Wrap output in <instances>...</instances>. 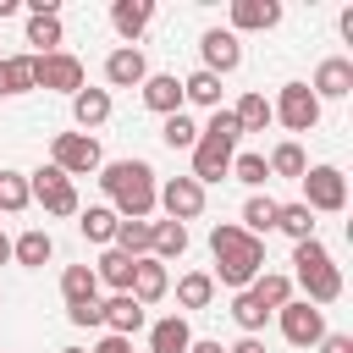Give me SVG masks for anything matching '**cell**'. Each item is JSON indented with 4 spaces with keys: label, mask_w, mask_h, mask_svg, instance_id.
I'll list each match as a JSON object with an SVG mask.
<instances>
[{
    "label": "cell",
    "mask_w": 353,
    "mask_h": 353,
    "mask_svg": "<svg viewBox=\"0 0 353 353\" xmlns=\"http://www.w3.org/2000/svg\"><path fill=\"white\" fill-rule=\"evenodd\" d=\"M99 188L110 199V210L121 221H149L154 215V193H160V176L149 160H110L99 165Z\"/></svg>",
    "instance_id": "6da1fadb"
},
{
    "label": "cell",
    "mask_w": 353,
    "mask_h": 353,
    "mask_svg": "<svg viewBox=\"0 0 353 353\" xmlns=\"http://www.w3.org/2000/svg\"><path fill=\"white\" fill-rule=\"evenodd\" d=\"M237 138H243V132H237V116H232L226 105H221V110H210V121L199 127V143L188 149V154H193V171H188V176H193L199 188H210V182L232 176V154H237Z\"/></svg>",
    "instance_id": "7a4b0ae2"
},
{
    "label": "cell",
    "mask_w": 353,
    "mask_h": 353,
    "mask_svg": "<svg viewBox=\"0 0 353 353\" xmlns=\"http://www.w3.org/2000/svg\"><path fill=\"white\" fill-rule=\"evenodd\" d=\"M298 182H303V199L298 204H309L314 215H342L347 210V176L336 165H309Z\"/></svg>",
    "instance_id": "3957f363"
},
{
    "label": "cell",
    "mask_w": 353,
    "mask_h": 353,
    "mask_svg": "<svg viewBox=\"0 0 353 353\" xmlns=\"http://www.w3.org/2000/svg\"><path fill=\"white\" fill-rule=\"evenodd\" d=\"M259 270H265V243L259 237H243L232 254H221L215 259V287H232V292H243V287H254L259 281Z\"/></svg>",
    "instance_id": "277c9868"
},
{
    "label": "cell",
    "mask_w": 353,
    "mask_h": 353,
    "mask_svg": "<svg viewBox=\"0 0 353 353\" xmlns=\"http://www.w3.org/2000/svg\"><path fill=\"white\" fill-rule=\"evenodd\" d=\"M270 116H276L287 132H314V121H320V99L309 94V83H281L276 99H270Z\"/></svg>",
    "instance_id": "5b68a950"
},
{
    "label": "cell",
    "mask_w": 353,
    "mask_h": 353,
    "mask_svg": "<svg viewBox=\"0 0 353 353\" xmlns=\"http://www.w3.org/2000/svg\"><path fill=\"white\" fill-rule=\"evenodd\" d=\"M50 165L66 171V176H88V171H99V165H105L99 138H88V132H55V143H50Z\"/></svg>",
    "instance_id": "8992f818"
},
{
    "label": "cell",
    "mask_w": 353,
    "mask_h": 353,
    "mask_svg": "<svg viewBox=\"0 0 353 353\" xmlns=\"http://www.w3.org/2000/svg\"><path fill=\"white\" fill-rule=\"evenodd\" d=\"M28 193H33V204H44V215H77V210H83V204H77L72 176H66V171H55V165L28 171Z\"/></svg>",
    "instance_id": "52a82bcc"
},
{
    "label": "cell",
    "mask_w": 353,
    "mask_h": 353,
    "mask_svg": "<svg viewBox=\"0 0 353 353\" xmlns=\"http://www.w3.org/2000/svg\"><path fill=\"white\" fill-rule=\"evenodd\" d=\"M33 88H50V94H77L83 88V61L72 50H55V55H33Z\"/></svg>",
    "instance_id": "ba28073f"
},
{
    "label": "cell",
    "mask_w": 353,
    "mask_h": 353,
    "mask_svg": "<svg viewBox=\"0 0 353 353\" xmlns=\"http://www.w3.org/2000/svg\"><path fill=\"white\" fill-rule=\"evenodd\" d=\"M276 325H281V336H287L292 347H320V336H325V309L292 298V303L276 309Z\"/></svg>",
    "instance_id": "9c48e42d"
},
{
    "label": "cell",
    "mask_w": 353,
    "mask_h": 353,
    "mask_svg": "<svg viewBox=\"0 0 353 353\" xmlns=\"http://www.w3.org/2000/svg\"><path fill=\"white\" fill-rule=\"evenodd\" d=\"M154 210H165V221H199L204 215V188L193 176H165L160 193H154Z\"/></svg>",
    "instance_id": "30bf717a"
},
{
    "label": "cell",
    "mask_w": 353,
    "mask_h": 353,
    "mask_svg": "<svg viewBox=\"0 0 353 353\" xmlns=\"http://www.w3.org/2000/svg\"><path fill=\"white\" fill-rule=\"evenodd\" d=\"M199 61H204V72L226 77V72L243 66V39H237L232 28H210V33L199 39Z\"/></svg>",
    "instance_id": "8fae6325"
},
{
    "label": "cell",
    "mask_w": 353,
    "mask_h": 353,
    "mask_svg": "<svg viewBox=\"0 0 353 353\" xmlns=\"http://www.w3.org/2000/svg\"><path fill=\"white\" fill-rule=\"evenodd\" d=\"M99 309H105V325H110V336H138L143 325H149V309L132 298V292H110V298H99Z\"/></svg>",
    "instance_id": "7c38bea8"
},
{
    "label": "cell",
    "mask_w": 353,
    "mask_h": 353,
    "mask_svg": "<svg viewBox=\"0 0 353 353\" xmlns=\"http://www.w3.org/2000/svg\"><path fill=\"white\" fill-rule=\"evenodd\" d=\"M143 77H149V61H143L138 44H116V50L105 55V83H110V88H138Z\"/></svg>",
    "instance_id": "4fadbf2b"
},
{
    "label": "cell",
    "mask_w": 353,
    "mask_h": 353,
    "mask_svg": "<svg viewBox=\"0 0 353 353\" xmlns=\"http://www.w3.org/2000/svg\"><path fill=\"white\" fill-rule=\"evenodd\" d=\"M309 94H314V99H347V94H353V61H347V55H325V61L314 66Z\"/></svg>",
    "instance_id": "5bb4252c"
},
{
    "label": "cell",
    "mask_w": 353,
    "mask_h": 353,
    "mask_svg": "<svg viewBox=\"0 0 353 353\" xmlns=\"http://www.w3.org/2000/svg\"><path fill=\"white\" fill-rule=\"evenodd\" d=\"M281 22V0H232V33H270Z\"/></svg>",
    "instance_id": "9a60e30c"
},
{
    "label": "cell",
    "mask_w": 353,
    "mask_h": 353,
    "mask_svg": "<svg viewBox=\"0 0 353 353\" xmlns=\"http://www.w3.org/2000/svg\"><path fill=\"white\" fill-rule=\"evenodd\" d=\"M138 94H143V105H149L154 116H176V110H182V77H176V72H149V77L138 83Z\"/></svg>",
    "instance_id": "2e32d148"
},
{
    "label": "cell",
    "mask_w": 353,
    "mask_h": 353,
    "mask_svg": "<svg viewBox=\"0 0 353 353\" xmlns=\"http://www.w3.org/2000/svg\"><path fill=\"white\" fill-rule=\"evenodd\" d=\"M127 292L149 309V303H160V298L171 292V270H165L160 259H149V254H143V259H132V287H127Z\"/></svg>",
    "instance_id": "e0dca14e"
},
{
    "label": "cell",
    "mask_w": 353,
    "mask_h": 353,
    "mask_svg": "<svg viewBox=\"0 0 353 353\" xmlns=\"http://www.w3.org/2000/svg\"><path fill=\"white\" fill-rule=\"evenodd\" d=\"M298 287H303V303L325 309V303L342 298V270H336L331 259H325V265H309V270H298Z\"/></svg>",
    "instance_id": "ac0fdd59"
},
{
    "label": "cell",
    "mask_w": 353,
    "mask_h": 353,
    "mask_svg": "<svg viewBox=\"0 0 353 353\" xmlns=\"http://www.w3.org/2000/svg\"><path fill=\"white\" fill-rule=\"evenodd\" d=\"M72 121H77V132H88L94 138V127H105L110 121V88H77L72 94Z\"/></svg>",
    "instance_id": "d6986e66"
},
{
    "label": "cell",
    "mask_w": 353,
    "mask_h": 353,
    "mask_svg": "<svg viewBox=\"0 0 353 353\" xmlns=\"http://www.w3.org/2000/svg\"><path fill=\"white\" fill-rule=\"evenodd\" d=\"M193 347V325L188 314H160L149 325V353H188Z\"/></svg>",
    "instance_id": "ffe728a7"
},
{
    "label": "cell",
    "mask_w": 353,
    "mask_h": 353,
    "mask_svg": "<svg viewBox=\"0 0 353 353\" xmlns=\"http://www.w3.org/2000/svg\"><path fill=\"white\" fill-rule=\"evenodd\" d=\"M149 22H154V0H116V6H110V28H116L127 44H138Z\"/></svg>",
    "instance_id": "44dd1931"
},
{
    "label": "cell",
    "mask_w": 353,
    "mask_h": 353,
    "mask_svg": "<svg viewBox=\"0 0 353 353\" xmlns=\"http://www.w3.org/2000/svg\"><path fill=\"white\" fill-rule=\"evenodd\" d=\"M11 259H17L22 270H39V265H50V259H55V237H50L44 226H28V232L11 243Z\"/></svg>",
    "instance_id": "7402d4cb"
},
{
    "label": "cell",
    "mask_w": 353,
    "mask_h": 353,
    "mask_svg": "<svg viewBox=\"0 0 353 353\" xmlns=\"http://www.w3.org/2000/svg\"><path fill=\"white\" fill-rule=\"evenodd\" d=\"M276 210H281V199H270V193H248V204H243V221H237V226H243L248 237H259V243H265V237L276 232Z\"/></svg>",
    "instance_id": "603a6c76"
},
{
    "label": "cell",
    "mask_w": 353,
    "mask_h": 353,
    "mask_svg": "<svg viewBox=\"0 0 353 353\" xmlns=\"http://www.w3.org/2000/svg\"><path fill=\"white\" fill-rule=\"evenodd\" d=\"M116 226H121V215H116L110 204H88V210H77V232H83L88 243H99V248L116 243Z\"/></svg>",
    "instance_id": "cb8c5ba5"
},
{
    "label": "cell",
    "mask_w": 353,
    "mask_h": 353,
    "mask_svg": "<svg viewBox=\"0 0 353 353\" xmlns=\"http://www.w3.org/2000/svg\"><path fill=\"white\" fill-rule=\"evenodd\" d=\"M182 254H188V226H182V221H154V237H149V259L171 265V259H182Z\"/></svg>",
    "instance_id": "d4e9b609"
},
{
    "label": "cell",
    "mask_w": 353,
    "mask_h": 353,
    "mask_svg": "<svg viewBox=\"0 0 353 353\" xmlns=\"http://www.w3.org/2000/svg\"><path fill=\"white\" fill-rule=\"evenodd\" d=\"M61 298H66V309H77V303H99L94 265H66V270H61Z\"/></svg>",
    "instance_id": "484cf974"
},
{
    "label": "cell",
    "mask_w": 353,
    "mask_h": 353,
    "mask_svg": "<svg viewBox=\"0 0 353 353\" xmlns=\"http://www.w3.org/2000/svg\"><path fill=\"white\" fill-rule=\"evenodd\" d=\"M182 105H199V110H221V77L215 72H188L182 77Z\"/></svg>",
    "instance_id": "4316f807"
},
{
    "label": "cell",
    "mask_w": 353,
    "mask_h": 353,
    "mask_svg": "<svg viewBox=\"0 0 353 353\" xmlns=\"http://www.w3.org/2000/svg\"><path fill=\"white\" fill-rule=\"evenodd\" d=\"M265 165H270V176H287V182H298V176L309 171V154H303V143H298V138H281V143L265 154Z\"/></svg>",
    "instance_id": "83f0119b"
},
{
    "label": "cell",
    "mask_w": 353,
    "mask_h": 353,
    "mask_svg": "<svg viewBox=\"0 0 353 353\" xmlns=\"http://www.w3.org/2000/svg\"><path fill=\"white\" fill-rule=\"evenodd\" d=\"M94 281L110 287V292H127V287H132V259H127L121 248H105V254L94 259Z\"/></svg>",
    "instance_id": "f1b7e54d"
},
{
    "label": "cell",
    "mask_w": 353,
    "mask_h": 353,
    "mask_svg": "<svg viewBox=\"0 0 353 353\" xmlns=\"http://www.w3.org/2000/svg\"><path fill=\"white\" fill-rule=\"evenodd\" d=\"M61 39H66L61 11H39V17H28V44H39L33 55H55V50H61Z\"/></svg>",
    "instance_id": "f546056e"
},
{
    "label": "cell",
    "mask_w": 353,
    "mask_h": 353,
    "mask_svg": "<svg viewBox=\"0 0 353 353\" xmlns=\"http://www.w3.org/2000/svg\"><path fill=\"white\" fill-rule=\"evenodd\" d=\"M232 116H237V132H265L276 116H270V99L259 94V88H248L237 105H232Z\"/></svg>",
    "instance_id": "4dcf8cb0"
},
{
    "label": "cell",
    "mask_w": 353,
    "mask_h": 353,
    "mask_svg": "<svg viewBox=\"0 0 353 353\" xmlns=\"http://www.w3.org/2000/svg\"><path fill=\"white\" fill-rule=\"evenodd\" d=\"M215 303V281H210V270H188V276H176V309H210Z\"/></svg>",
    "instance_id": "1f68e13d"
},
{
    "label": "cell",
    "mask_w": 353,
    "mask_h": 353,
    "mask_svg": "<svg viewBox=\"0 0 353 353\" xmlns=\"http://www.w3.org/2000/svg\"><path fill=\"white\" fill-rule=\"evenodd\" d=\"M248 292L259 298V309H265V314H276L281 303H292V276H281V270H259V281H254Z\"/></svg>",
    "instance_id": "d6a6232c"
},
{
    "label": "cell",
    "mask_w": 353,
    "mask_h": 353,
    "mask_svg": "<svg viewBox=\"0 0 353 353\" xmlns=\"http://www.w3.org/2000/svg\"><path fill=\"white\" fill-rule=\"evenodd\" d=\"M276 232H287L292 243L314 237V210H309V204H298V199H292V204H281V210H276Z\"/></svg>",
    "instance_id": "836d02e7"
},
{
    "label": "cell",
    "mask_w": 353,
    "mask_h": 353,
    "mask_svg": "<svg viewBox=\"0 0 353 353\" xmlns=\"http://www.w3.org/2000/svg\"><path fill=\"white\" fill-rule=\"evenodd\" d=\"M149 237H154V221H121L110 248H121L127 259H143V254H149Z\"/></svg>",
    "instance_id": "e575fe53"
},
{
    "label": "cell",
    "mask_w": 353,
    "mask_h": 353,
    "mask_svg": "<svg viewBox=\"0 0 353 353\" xmlns=\"http://www.w3.org/2000/svg\"><path fill=\"white\" fill-rule=\"evenodd\" d=\"M33 204L28 193V171H0V215H22Z\"/></svg>",
    "instance_id": "d590c367"
},
{
    "label": "cell",
    "mask_w": 353,
    "mask_h": 353,
    "mask_svg": "<svg viewBox=\"0 0 353 353\" xmlns=\"http://www.w3.org/2000/svg\"><path fill=\"white\" fill-rule=\"evenodd\" d=\"M160 143H165V149H193V143H199V121H193L188 110L165 116V121H160Z\"/></svg>",
    "instance_id": "8d00e7d4"
},
{
    "label": "cell",
    "mask_w": 353,
    "mask_h": 353,
    "mask_svg": "<svg viewBox=\"0 0 353 353\" xmlns=\"http://www.w3.org/2000/svg\"><path fill=\"white\" fill-rule=\"evenodd\" d=\"M232 320L243 325V336H259L270 314H265V309H259V298H254V292L243 287V292H232Z\"/></svg>",
    "instance_id": "74e56055"
},
{
    "label": "cell",
    "mask_w": 353,
    "mask_h": 353,
    "mask_svg": "<svg viewBox=\"0 0 353 353\" xmlns=\"http://www.w3.org/2000/svg\"><path fill=\"white\" fill-rule=\"evenodd\" d=\"M232 176H237L243 188H265V182H270V165H265V154L248 149V154H232Z\"/></svg>",
    "instance_id": "f35d334b"
},
{
    "label": "cell",
    "mask_w": 353,
    "mask_h": 353,
    "mask_svg": "<svg viewBox=\"0 0 353 353\" xmlns=\"http://www.w3.org/2000/svg\"><path fill=\"white\" fill-rule=\"evenodd\" d=\"M0 66H6V88H11V99H17V94H33V55H6Z\"/></svg>",
    "instance_id": "ab89813d"
},
{
    "label": "cell",
    "mask_w": 353,
    "mask_h": 353,
    "mask_svg": "<svg viewBox=\"0 0 353 353\" xmlns=\"http://www.w3.org/2000/svg\"><path fill=\"white\" fill-rule=\"evenodd\" d=\"M243 237H248V232H243L237 221H215V226H210V254L221 259V254H232V248H237Z\"/></svg>",
    "instance_id": "60d3db41"
},
{
    "label": "cell",
    "mask_w": 353,
    "mask_h": 353,
    "mask_svg": "<svg viewBox=\"0 0 353 353\" xmlns=\"http://www.w3.org/2000/svg\"><path fill=\"white\" fill-rule=\"evenodd\" d=\"M66 320L83 325V331H94V325H105V309L99 303H77V309H66Z\"/></svg>",
    "instance_id": "b9f144b4"
},
{
    "label": "cell",
    "mask_w": 353,
    "mask_h": 353,
    "mask_svg": "<svg viewBox=\"0 0 353 353\" xmlns=\"http://www.w3.org/2000/svg\"><path fill=\"white\" fill-rule=\"evenodd\" d=\"M320 353H353V336L347 331H325L320 336Z\"/></svg>",
    "instance_id": "7bdbcfd3"
},
{
    "label": "cell",
    "mask_w": 353,
    "mask_h": 353,
    "mask_svg": "<svg viewBox=\"0 0 353 353\" xmlns=\"http://www.w3.org/2000/svg\"><path fill=\"white\" fill-rule=\"evenodd\" d=\"M88 353H132V342H127V336H110V331H105V336H99V342H94Z\"/></svg>",
    "instance_id": "ee69618b"
},
{
    "label": "cell",
    "mask_w": 353,
    "mask_h": 353,
    "mask_svg": "<svg viewBox=\"0 0 353 353\" xmlns=\"http://www.w3.org/2000/svg\"><path fill=\"white\" fill-rule=\"evenodd\" d=\"M226 353H265V342H259V336H237Z\"/></svg>",
    "instance_id": "f6af8a7d"
},
{
    "label": "cell",
    "mask_w": 353,
    "mask_h": 353,
    "mask_svg": "<svg viewBox=\"0 0 353 353\" xmlns=\"http://www.w3.org/2000/svg\"><path fill=\"white\" fill-rule=\"evenodd\" d=\"M188 353H226V347H221L215 336H193V347H188Z\"/></svg>",
    "instance_id": "bcb514c9"
},
{
    "label": "cell",
    "mask_w": 353,
    "mask_h": 353,
    "mask_svg": "<svg viewBox=\"0 0 353 353\" xmlns=\"http://www.w3.org/2000/svg\"><path fill=\"white\" fill-rule=\"evenodd\" d=\"M6 17H17V0H0V22H6Z\"/></svg>",
    "instance_id": "7dc6e473"
},
{
    "label": "cell",
    "mask_w": 353,
    "mask_h": 353,
    "mask_svg": "<svg viewBox=\"0 0 353 353\" xmlns=\"http://www.w3.org/2000/svg\"><path fill=\"white\" fill-rule=\"evenodd\" d=\"M6 259H11V237L0 232V265H6Z\"/></svg>",
    "instance_id": "c3c4849f"
},
{
    "label": "cell",
    "mask_w": 353,
    "mask_h": 353,
    "mask_svg": "<svg viewBox=\"0 0 353 353\" xmlns=\"http://www.w3.org/2000/svg\"><path fill=\"white\" fill-rule=\"evenodd\" d=\"M61 353H88V347H61Z\"/></svg>",
    "instance_id": "681fc988"
},
{
    "label": "cell",
    "mask_w": 353,
    "mask_h": 353,
    "mask_svg": "<svg viewBox=\"0 0 353 353\" xmlns=\"http://www.w3.org/2000/svg\"><path fill=\"white\" fill-rule=\"evenodd\" d=\"M0 309H6V292H0Z\"/></svg>",
    "instance_id": "f907efd6"
}]
</instances>
